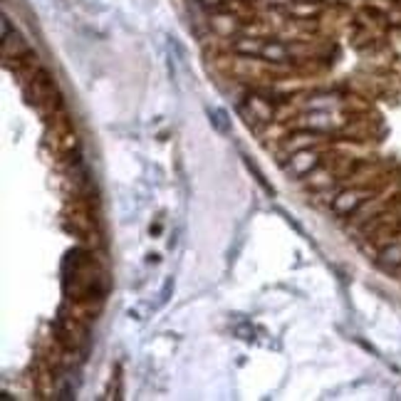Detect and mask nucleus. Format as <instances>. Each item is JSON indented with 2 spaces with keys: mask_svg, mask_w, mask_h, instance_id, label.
Listing matches in <instances>:
<instances>
[{
  "mask_svg": "<svg viewBox=\"0 0 401 401\" xmlns=\"http://www.w3.org/2000/svg\"><path fill=\"white\" fill-rule=\"evenodd\" d=\"M325 152L320 146H310V149H300V152H292L283 161V171L290 174L292 179H305L308 174H312L322 161H325Z\"/></svg>",
  "mask_w": 401,
  "mask_h": 401,
  "instance_id": "1",
  "label": "nucleus"
},
{
  "mask_svg": "<svg viewBox=\"0 0 401 401\" xmlns=\"http://www.w3.org/2000/svg\"><path fill=\"white\" fill-rule=\"evenodd\" d=\"M198 3H201V6L206 8V10H221V8H226V6H231L233 0H198Z\"/></svg>",
  "mask_w": 401,
  "mask_h": 401,
  "instance_id": "5",
  "label": "nucleus"
},
{
  "mask_svg": "<svg viewBox=\"0 0 401 401\" xmlns=\"http://www.w3.org/2000/svg\"><path fill=\"white\" fill-rule=\"evenodd\" d=\"M208 116H211V122H213V127L218 129V132L231 134V122L226 119V112L223 109H208Z\"/></svg>",
  "mask_w": 401,
  "mask_h": 401,
  "instance_id": "3",
  "label": "nucleus"
},
{
  "mask_svg": "<svg viewBox=\"0 0 401 401\" xmlns=\"http://www.w3.org/2000/svg\"><path fill=\"white\" fill-rule=\"evenodd\" d=\"M245 166H248V171H253V176H256V181H258V184H260V186H262V188H265V191H267V193H275V188H273V186H270V184H267V181H265V176H262V174H260V169H258L256 163L250 161V159H248V157H245Z\"/></svg>",
  "mask_w": 401,
  "mask_h": 401,
  "instance_id": "4",
  "label": "nucleus"
},
{
  "mask_svg": "<svg viewBox=\"0 0 401 401\" xmlns=\"http://www.w3.org/2000/svg\"><path fill=\"white\" fill-rule=\"evenodd\" d=\"M377 193L374 186H352V188H344V191L337 193V198H332V213L335 215H355L357 211L362 208L364 204H369Z\"/></svg>",
  "mask_w": 401,
  "mask_h": 401,
  "instance_id": "2",
  "label": "nucleus"
}]
</instances>
